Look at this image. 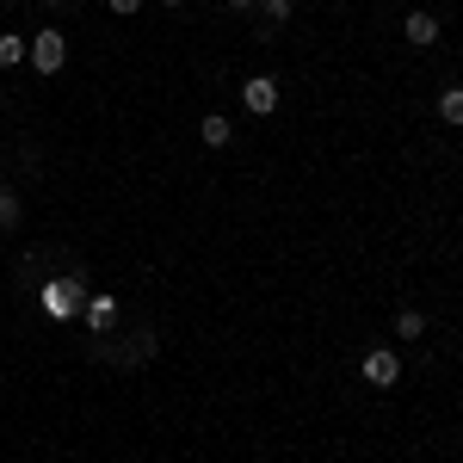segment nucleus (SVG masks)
I'll return each instance as SVG.
<instances>
[{
    "label": "nucleus",
    "mask_w": 463,
    "mask_h": 463,
    "mask_svg": "<svg viewBox=\"0 0 463 463\" xmlns=\"http://www.w3.org/2000/svg\"><path fill=\"white\" fill-rule=\"evenodd\" d=\"M241 106H248L253 118H272V111H279V80H272V74H248V87H241Z\"/></svg>",
    "instance_id": "4"
},
{
    "label": "nucleus",
    "mask_w": 463,
    "mask_h": 463,
    "mask_svg": "<svg viewBox=\"0 0 463 463\" xmlns=\"http://www.w3.org/2000/svg\"><path fill=\"white\" fill-rule=\"evenodd\" d=\"M111 13H118V19H130V13H137V6H143V0H106Z\"/></svg>",
    "instance_id": "13"
},
{
    "label": "nucleus",
    "mask_w": 463,
    "mask_h": 463,
    "mask_svg": "<svg viewBox=\"0 0 463 463\" xmlns=\"http://www.w3.org/2000/svg\"><path fill=\"white\" fill-rule=\"evenodd\" d=\"M222 6H229V13H248V6H253V0H222Z\"/></svg>",
    "instance_id": "14"
},
{
    "label": "nucleus",
    "mask_w": 463,
    "mask_h": 463,
    "mask_svg": "<svg viewBox=\"0 0 463 463\" xmlns=\"http://www.w3.org/2000/svg\"><path fill=\"white\" fill-rule=\"evenodd\" d=\"M25 222V204H19V192L13 185H0V235H13Z\"/></svg>",
    "instance_id": "8"
},
{
    "label": "nucleus",
    "mask_w": 463,
    "mask_h": 463,
    "mask_svg": "<svg viewBox=\"0 0 463 463\" xmlns=\"http://www.w3.org/2000/svg\"><path fill=\"white\" fill-rule=\"evenodd\" d=\"M80 316H87V327H93V334H111V327H118V316H124V303H118V297H87V309H80Z\"/></svg>",
    "instance_id": "5"
},
{
    "label": "nucleus",
    "mask_w": 463,
    "mask_h": 463,
    "mask_svg": "<svg viewBox=\"0 0 463 463\" xmlns=\"http://www.w3.org/2000/svg\"><path fill=\"white\" fill-rule=\"evenodd\" d=\"M358 371H364L371 390H395V383H402V358H395V346H371Z\"/></svg>",
    "instance_id": "3"
},
{
    "label": "nucleus",
    "mask_w": 463,
    "mask_h": 463,
    "mask_svg": "<svg viewBox=\"0 0 463 463\" xmlns=\"http://www.w3.org/2000/svg\"><path fill=\"white\" fill-rule=\"evenodd\" d=\"M43 6H62V0H43Z\"/></svg>",
    "instance_id": "15"
},
{
    "label": "nucleus",
    "mask_w": 463,
    "mask_h": 463,
    "mask_svg": "<svg viewBox=\"0 0 463 463\" xmlns=\"http://www.w3.org/2000/svg\"><path fill=\"white\" fill-rule=\"evenodd\" d=\"M87 272H69V279H50V285L37 290V303H43V316L50 321H74L80 309H87Z\"/></svg>",
    "instance_id": "1"
},
{
    "label": "nucleus",
    "mask_w": 463,
    "mask_h": 463,
    "mask_svg": "<svg viewBox=\"0 0 463 463\" xmlns=\"http://www.w3.org/2000/svg\"><path fill=\"white\" fill-rule=\"evenodd\" d=\"M402 37H408L414 50H432V43H439V19H432V13H408V25H402Z\"/></svg>",
    "instance_id": "6"
},
{
    "label": "nucleus",
    "mask_w": 463,
    "mask_h": 463,
    "mask_svg": "<svg viewBox=\"0 0 463 463\" xmlns=\"http://www.w3.org/2000/svg\"><path fill=\"white\" fill-rule=\"evenodd\" d=\"M420 334H427V316L420 309H402L395 316V340H420Z\"/></svg>",
    "instance_id": "11"
},
{
    "label": "nucleus",
    "mask_w": 463,
    "mask_h": 463,
    "mask_svg": "<svg viewBox=\"0 0 463 463\" xmlns=\"http://www.w3.org/2000/svg\"><path fill=\"white\" fill-rule=\"evenodd\" d=\"M161 6H179V0H161Z\"/></svg>",
    "instance_id": "16"
},
{
    "label": "nucleus",
    "mask_w": 463,
    "mask_h": 463,
    "mask_svg": "<svg viewBox=\"0 0 463 463\" xmlns=\"http://www.w3.org/2000/svg\"><path fill=\"white\" fill-rule=\"evenodd\" d=\"M439 118H445L451 130H463V87H445V93H439Z\"/></svg>",
    "instance_id": "9"
},
{
    "label": "nucleus",
    "mask_w": 463,
    "mask_h": 463,
    "mask_svg": "<svg viewBox=\"0 0 463 463\" xmlns=\"http://www.w3.org/2000/svg\"><path fill=\"white\" fill-rule=\"evenodd\" d=\"M297 6H303V0H266V19H272V25H285Z\"/></svg>",
    "instance_id": "12"
},
{
    "label": "nucleus",
    "mask_w": 463,
    "mask_h": 463,
    "mask_svg": "<svg viewBox=\"0 0 463 463\" xmlns=\"http://www.w3.org/2000/svg\"><path fill=\"white\" fill-rule=\"evenodd\" d=\"M32 50H25V62H32L37 74H62V62H69V37L56 32V25H43V32L25 37Z\"/></svg>",
    "instance_id": "2"
},
{
    "label": "nucleus",
    "mask_w": 463,
    "mask_h": 463,
    "mask_svg": "<svg viewBox=\"0 0 463 463\" xmlns=\"http://www.w3.org/2000/svg\"><path fill=\"white\" fill-rule=\"evenodd\" d=\"M25 50H32V43H25V37L0 32V69H19V62H25Z\"/></svg>",
    "instance_id": "10"
},
{
    "label": "nucleus",
    "mask_w": 463,
    "mask_h": 463,
    "mask_svg": "<svg viewBox=\"0 0 463 463\" xmlns=\"http://www.w3.org/2000/svg\"><path fill=\"white\" fill-rule=\"evenodd\" d=\"M198 143H204V148H229V143H235V124H229L222 111H211V118L198 124Z\"/></svg>",
    "instance_id": "7"
}]
</instances>
